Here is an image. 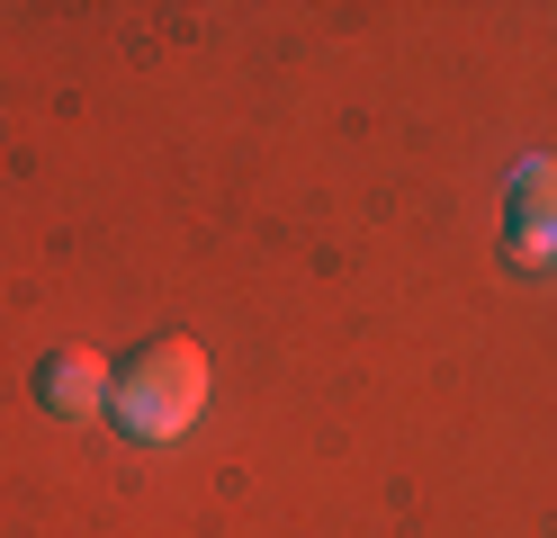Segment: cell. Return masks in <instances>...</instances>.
I'll return each mask as SVG.
<instances>
[{
    "label": "cell",
    "mask_w": 557,
    "mask_h": 538,
    "mask_svg": "<svg viewBox=\"0 0 557 538\" xmlns=\"http://www.w3.org/2000/svg\"><path fill=\"white\" fill-rule=\"evenodd\" d=\"M109 413L135 430V440H181V430L207 413V350L198 341H153L109 386Z\"/></svg>",
    "instance_id": "1"
},
{
    "label": "cell",
    "mask_w": 557,
    "mask_h": 538,
    "mask_svg": "<svg viewBox=\"0 0 557 538\" xmlns=\"http://www.w3.org/2000/svg\"><path fill=\"white\" fill-rule=\"evenodd\" d=\"M504 242L521 270H557V153L512 162L504 179Z\"/></svg>",
    "instance_id": "2"
},
{
    "label": "cell",
    "mask_w": 557,
    "mask_h": 538,
    "mask_svg": "<svg viewBox=\"0 0 557 538\" xmlns=\"http://www.w3.org/2000/svg\"><path fill=\"white\" fill-rule=\"evenodd\" d=\"M109 368H99V359L90 350H54L46 359V377H37V395H46V413H63V422H82V413H99V404H109Z\"/></svg>",
    "instance_id": "3"
}]
</instances>
